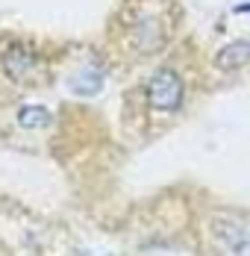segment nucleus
I'll use <instances>...</instances> for the list:
<instances>
[{"mask_svg": "<svg viewBox=\"0 0 250 256\" xmlns=\"http://www.w3.org/2000/svg\"><path fill=\"white\" fill-rule=\"evenodd\" d=\"M124 36L130 50H136L138 56H153L165 48L168 38V18L162 9L150 6L148 0H142L138 6H132V12L124 21Z\"/></svg>", "mask_w": 250, "mask_h": 256, "instance_id": "f257e3e1", "label": "nucleus"}, {"mask_svg": "<svg viewBox=\"0 0 250 256\" xmlns=\"http://www.w3.org/2000/svg\"><path fill=\"white\" fill-rule=\"evenodd\" d=\"M186 98V82L176 74L174 68H159L153 77L148 80V88H144V100L153 112L159 115H171L182 106Z\"/></svg>", "mask_w": 250, "mask_h": 256, "instance_id": "f03ea898", "label": "nucleus"}, {"mask_svg": "<svg viewBox=\"0 0 250 256\" xmlns=\"http://www.w3.org/2000/svg\"><path fill=\"white\" fill-rule=\"evenodd\" d=\"M0 65H3V74L12 82H18V86H36V82H42V80L48 77L42 59L30 48H24V44L6 48L3 56H0Z\"/></svg>", "mask_w": 250, "mask_h": 256, "instance_id": "7ed1b4c3", "label": "nucleus"}, {"mask_svg": "<svg viewBox=\"0 0 250 256\" xmlns=\"http://www.w3.org/2000/svg\"><path fill=\"white\" fill-rule=\"evenodd\" d=\"M215 232L226 244V250L236 256H250V227L238 221H215Z\"/></svg>", "mask_w": 250, "mask_h": 256, "instance_id": "20e7f679", "label": "nucleus"}, {"mask_svg": "<svg viewBox=\"0 0 250 256\" xmlns=\"http://www.w3.org/2000/svg\"><path fill=\"white\" fill-rule=\"evenodd\" d=\"M248 62H250V42H232V44L221 48L218 56H215V65L221 71H238Z\"/></svg>", "mask_w": 250, "mask_h": 256, "instance_id": "39448f33", "label": "nucleus"}, {"mask_svg": "<svg viewBox=\"0 0 250 256\" xmlns=\"http://www.w3.org/2000/svg\"><path fill=\"white\" fill-rule=\"evenodd\" d=\"M18 124L26 130H42L50 124V112L44 106H24L21 112H18Z\"/></svg>", "mask_w": 250, "mask_h": 256, "instance_id": "423d86ee", "label": "nucleus"}]
</instances>
